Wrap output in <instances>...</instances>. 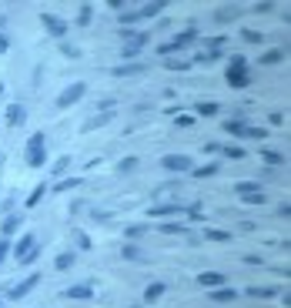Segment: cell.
<instances>
[{
    "mask_svg": "<svg viewBox=\"0 0 291 308\" xmlns=\"http://www.w3.org/2000/svg\"><path fill=\"white\" fill-rule=\"evenodd\" d=\"M228 67H244V57H241V54H235V57H231V64H228Z\"/></svg>",
    "mask_w": 291,
    "mask_h": 308,
    "instance_id": "cell-51",
    "label": "cell"
},
{
    "mask_svg": "<svg viewBox=\"0 0 291 308\" xmlns=\"http://www.w3.org/2000/svg\"><path fill=\"white\" fill-rule=\"evenodd\" d=\"M37 258H41V244H34L30 252L24 255V261H20V265H34V261H37Z\"/></svg>",
    "mask_w": 291,
    "mask_h": 308,
    "instance_id": "cell-39",
    "label": "cell"
},
{
    "mask_svg": "<svg viewBox=\"0 0 291 308\" xmlns=\"http://www.w3.org/2000/svg\"><path fill=\"white\" fill-rule=\"evenodd\" d=\"M121 258H124V261H141V248H138V244H124Z\"/></svg>",
    "mask_w": 291,
    "mask_h": 308,
    "instance_id": "cell-26",
    "label": "cell"
},
{
    "mask_svg": "<svg viewBox=\"0 0 291 308\" xmlns=\"http://www.w3.org/2000/svg\"><path fill=\"white\" fill-rule=\"evenodd\" d=\"M194 117H187V114H178V128H191Z\"/></svg>",
    "mask_w": 291,
    "mask_h": 308,
    "instance_id": "cell-48",
    "label": "cell"
},
{
    "mask_svg": "<svg viewBox=\"0 0 291 308\" xmlns=\"http://www.w3.org/2000/svg\"><path fill=\"white\" fill-rule=\"evenodd\" d=\"M47 191H50V188H47V181H44V184H37V188L30 191V198H27V208H37V204L44 201V195H47Z\"/></svg>",
    "mask_w": 291,
    "mask_h": 308,
    "instance_id": "cell-18",
    "label": "cell"
},
{
    "mask_svg": "<svg viewBox=\"0 0 291 308\" xmlns=\"http://www.w3.org/2000/svg\"><path fill=\"white\" fill-rule=\"evenodd\" d=\"M97 107H101V111H114V98H101V104H97Z\"/></svg>",
    "mask_w": 291,
    "mask_h": 308,
    "instance_id": "cell-49",
    "label": "cell"
},
{
    "mask_svg": "<svg viewBox=\"0 0 291 308\" xmlns=\"http://www.w3.org/2000/svg\"><path fill=\"white\" fill-rule=\"evenodd\" d=\"M164 288H168L164 282H151V285L144 288V301H147V305H151V301H157V298L164 295Z\"/></svg>",
    "mask_w": 291,
    "mask_h": 308,
    "instance_id": "cell-14",
    "label": "cell"
},
{
    "mask_svg": "<svg viewBox=\"0 0 291 308\" xmlns=\"http://www.w3.org/2000/svg\"><path fill=\"white\" fill-rule=\"evenodd\" d=\"M84 94H87V84H84V81H74L71 87H67L64 94L57 98V107H71V104H77V101H81Z\"/></svg>",
    "mask_w": 291,
    "mask_h": 308,
    "instance_id": "cell-2",
    "label": "cell"
},
{
    "mask_svg": "<svg viewBox=\"0 0 291 308\" xmlns=\"http://www.w3.org/2000/svg\"><path fill=\"white\" fill-rule=\"evenodd\" d=\"M235 191L241 198H248V195H258V181H238L235 184Z\"/></svg>",
    "mask_w": 291,
    "mask_h": 308,
    "instance_id": "cell-20",
    "label": "cell"
},
{
    "mask_svg": "<svg viewBox=\"0 0 291 308\" xmlns=\"http://www.w3.org/2000/svg\"><path fill=\"white\" fill-rule=\"evenodd\" d=\"M77 244H81V248H90V238H87V235H81V231H77Z\"/></svg>",
    "mask_w": 291,
    "mask_h": 308,
    "instance_id": "cell-53",
    "label": "cell"
},
{
    "mask_svg": "<svg viewBox=\"0 0 291 308\" xmlns=\"http://www.w3.org/2000/svg\"><path fill=\"white\" fill-rule=\"evenodd\" d=\"M144 231H147V228H141V225H131V228H124V235H127L131 241H138V238L144 235Z\"/></svg>",
    "mask_w": 291,
    "mask_h": 308,
    "instance_id": "cell-37",
    "label": "cell"
},
{
    "mask_svg": "<svg viewBox=\"0 0 291 308\" xmlns=\"http://www.w3.org/2000/svg\"><path fill=\"white\" fill-rule=\"evenodd\" d=\"M67 168H71V154H64V158H57L54 161V174H64Z\"/></svg>",
    "mask_w": 291,
    "mask_h": 308,
    "instance_id": "cell-34",
    "label": "cell"
},
{
    "mask_svg": "<svg viewBox=\"0 0 291 308\" xmlns=\"http://www.w3.org/2000/svg\"><path fill=\"white\" fill-rule=\"evenodd\" d=\"M198 114L211 117V114H218V104H214V101H204V104H198Z\"/></svg>",
    "mask_w": 291,
    "mask_h": 308,
    "instance_id": "cell-35",
    "label": "cell"
},
{
    "mask_svg": "<svg viewBox=\"0 0 291 308\" xmlns=\"http://www.w3.org/2000/svg\"><path fill=\"white\" fill-rule=\"evenodd\" d=\"M0 94H4V84H0Z\"/></svg>",
    "mask_w": 291,
    "mask_h": 308,
    "instance_id": "cell-55",
    "label": "cell"
},
{
    "mask_svg": "<svg viewBox=\"0 0 291 308\" xmlns=\"http://www.w3.org/2000/svg\"><path fill=\"white\" fill-rule=\"evenodd\" d=\"M41 24H44V30H47L50 37H64L67 27H71L64 17H57V14H41Z\"/></svg>",
    "mask_w": 291,
    "mask_h": 308,
    "instance_id": "cell-3",
    "label": "cell"
},
{
    "mask_svg": "<svg viewBox=\"0 0 291 308\" xmlns=\"http://www.w3.org/2000/svg\"><path fill=\"white\" fill-rule=\"evenodd\" d=\"M221 154H224V158H231V161H241V158H244V147L231 144V147H221Z\"/></svg>",
    "mask_w": 291,
    "mask_h": 308,
    "instance_id": "cell-29",
    "label": "cell"
},
{
    "mask_svg": "<svg viewBox=\"0 0 291 308\" xmlns=\"http://www.w3.org/2000/svg\"><path fill=\"white\" fill-rule=\"evenodd\" d=\"M168 71H178V74H184V71H191V64H187V60H171V64H168Z\"/></svg>",
    "mask_w": 291,
    "mask_h": 308,
    "instance_id": "cell-41",
    "label": "cell"
},
{
    "mask_svg": "<svg viewBox=\"0 0 291 308\" xmlns=\"http://www.w3.org/2000/svg\"><path fill=\"white\" fill-rule=\"evenodd\" d=\"M90 17H94V7H90V4H81V10H77V24L87 27V24H90Z\"/></svg>",
    "mask_w": 291,
    "mask_h": 308,
    "instance_id": "cell-23",
    "label": "cell"
},
{
    "mask_svg": "<svg viewBox=\"0 0 291 308\" xmlns=\"http://www.w3.org/2000/svg\"><path fill=\"white\" fill-rule=\"evenodd\" d=\"M208 298H211V301H218V305H224V301H235L238 292H235V288H211Z\"/></svg>",
    "mask_w": 291,
    "mask_h": 308,
    "instance_id": "cell-13",
    "label": "cell"
},
{
    "mask_svg": "<svg viewBox=\"0 0 291 308\" xmlns=\"http://www.w3.org/2000/svg\"><path fill=\"white\" fill-rule=\"evenodd\" d=\"M141 17H138V10H124L121 14V27H131V24H138Z\"/></svg>",
    "mask_w": 291,
    "mask_h": 308,
    "instance_id": "cell-33",
    "label": "cell"
},
{
    "mask_svg": "<svg viewBox=\"0 0 291 308\" xmlns=\"http://www.w3.org/2000/svg\"><path fill=\"white\" fill-rule=\"evenodd\" d=\"M288 214H291V204H288V201L278 204V218H288Z\"/></svg>",
    "mask_w": 291,
    "mask_h": 308,
    "instance_id": "cell-50",
    "label": "cell"
},
{
    "mask_svg": "<svg viewBox=\"0 0 291 308\" xmlns=\"http://www.w3.org/2000/svg\"><path fill=\"white\" fill-rule=\"evenodd\" d=\"M261 158H265L268 164H284V154L281 151H271V147H265V151H261Z\"/></svg>",
    "mask_w": 291,
    "mask_h": 308,
    "instance_id": "cell-27",
    "label": "cell"
},
{
    "mask_svg": "<svg viewBox=\"0 0 291 308\" xmlns=\"http://www.w3.org/2000/svg\"><path fill=\"white\" fill-rule=\"evenodd\" d=\"M268 131L265 128H244V138H254V141H265Z\"/></svg>",
    "mask_w": 291,
    "mask_h": 308,
    "instance_id": "cell-40",
    "label": "cell"
},
{
    "mask_svg": "<svg viewBox=\"0 0 291 308\" xmlns=\"http://www.w3.org/2000/svg\"><path fill=\"white\" fill-rule=\"evenodd\" d=\"M244 41H251V44H261V41H265V37H261L258 30H244Z\"/></svg>",
    "mask_w": 291,
    "mask_h": 308,
    "instance_id": "cell-46",
    "label": "cell"
},
{
    "mask_svg": "<svg viewBox=\"0 0 291 308\" xmlns=\"http://www.w3.org/2000/svg\"><path fill=\"white\" fill-rule=\"evenodd\" d=\"M221 128H224L228 134H235V138H244V128H248V124H244V121H224Z\"/></svg>",
    "mask_w": 291,
    "mask_h": 308,
    "instance_id": "cell-21",
    "label": "cell"
},
{
    "mask_svg": "<svg viewBox=\"0 0 291 308\" xmlns=\"http://www.w3.org/2000/svg\"><path fill=\"white\" fill-rule=\"evenodd\" d=\"M244 295H251V298H275L278 288H258V285H248V288H244Z\"/></svg>",
    "mask_w": 291,
    "mask_h": 308,
    "instance_id": "cell-17",
    "label": "cell"
},
{
    "mask_svg": "<svg viewBox=\"0 0 291 308\" xmlns=\"http://www.w3.org/2000/svg\"><path fill=\"white\" fill-rule=\"evenodd\" d=\"M4 117H7V124H10V128H20V124L27 121V107H24V104H10Z\"/></svg>",
    "mask_w": 291,
    "mask_h": 308,
    "instance_id": "cell-9",
    "label": "cell"
},
{
    "mask_svg": "<svg viewBox=\"0 0 291 308\" xmlns=\"http://www.w3.org/2000/svg\"><path fill=\"white\" fill-rule=\"evenodd\" d=\"M138 168V158H124L121 161V174H127V171H134Z\"/></svg>",
    "mask_w": 291,
    "mask_h": 308,
    "instance_id": "cell-43",
    "label": "cell"
},
{
    "mask_svg": "<svg viewBox=\"0 0 291 308\" xmlns=\"http://www.w3.org/2000/svg\"><path fill=\"white\" fill-rule=\"evenodd\" d=\"M161 164H164V171H178V174H181V171H191V168H194L187 154H168Z\"/></svg>",
    "mask_w": 291,
    "mask_h": 308,
    "instance_id": "cell-6",
    "label": "cell"
},
{
    "mask_svg": "<svg viewBox=\"0 0 291 308\" xmlns=\"http://www.w3.org/2000/svg\"><path fill=\"white\" fill-rule=\"evenodd\" d=\"M174 50H181V47H178L174 41H171V44H161V47H157V54H161V57H168V54H174Z\"/></svg>",
    "mask_w": 291,
    "mask_h": 308,
    "instance_id": "cell-44",
    "label": "cell"
},
{
    "mask_svg": "<svg viewBox=\"0 0 291 308\" xmlns=\"http://www.w3.org/2000/svg\"><path fill=\"white\" fill-rule=\"evenodd\" d=\"M238 17H241V7H235V4L214 10V20H218V24H231V20H238Z\"/></svg>",
    "mask_w": 291,
    "mask_h": 308,
    "instance_id": "cell-10",
    "label": "cell"
},
{
    "mask_svg": "<svg viewBox=\"0 0 291 308\" xmlns=\"http://www.w3.org/2000/svg\"><path fill=\"white\" fill-rule=\"evenodd\" d=\"M204 235H208L211 241H231V231H218V228H211V231H204Z\"/></svg>",
    "mask_w": 291,
    "mask_h": 308,
    "instance_id": "cell-31",
    "label": "cell"
},
{
    "mask_svg": "<svg viewBox=\"0 0 291 308\" xmlns=\"http://www.w3.org/2000/svg\"><path fill=\"white\" fill-rule=\"evenodd\" d=\"M181 211H184V204H151L147 214L151 218H171V214H181Z\"/></svg>",
    "mask_w": 291,
    "mask_h": 308,
    "instance_id": "cell-8",
    "label": "cell"
},
{
    "mask_svg": "<svg viewBox=\"0 0 291 308\" xmlns=\"http://www.w3.org/2000/svg\"><path fill=\"white\" fill-rule=\"evenodd\" d=\"M60 50H64L67 57H81V50H77V47H71V44H60Z\"/></svg>",
    "mask_w": 291,
    "mask_h": 308,
    "instance_id": "cell-47",
    "label": "cell"
},
{
    "mask_svg": "<svg viewBox=\"0 0 291 308\" xmlns=\"http://www.w3.org/2000/svg\"><path fill=\"white\" fill-rule=\"evenodd\" d=\"M224 81L231 84V87H248V84H251V74L244 71V67H228Z\"/></svg>",
    "mask_w": 291,
    "mask_h": 308,
    "instance_id": "cell-7",
    "label": "cell"
},
{
    "mask_svg": "<svg viewBox=\"0 0 291 308\" xmlns=\"http://www.w3.org/2000/svg\"><path fill=\"white\" fill-rule=\"evenodd\" d=\"M34 285H41V275H37V271H34V275H27L24 282H17V285H14V288H10L7 295H10V298L17 301V298H24L27 292H34Z\"/></svg>",
    "mask_w": 291,
    "mask_h": 308,
    "instance_id": "cell-5",
    "label": "cell"
},
{
    "mask_svg": "<svg viewBox=\"0 0 291 308\" xmlns=\"http://www.w3.org/2000/svg\"><path fill=\"white\" fill-rule=\"evenodd\" d=\"M141 71H147L144 64H121V67H114V77H134V74H141Z\"/></svg>",
    "mask_w": 291,
    "mask_h": 308,
    "instance_id": "cell-15",
    "label": "cell"
},
{
    "mask_svg": "<svg viewBox=\"0 0 291 308\" xmlns=\"http://www.w3.org/2000/svg\"><path fill=\"white\" fill-rule=\"evenodd\" d=\"M194 41H198V30H194V27H187V30H181L178 37H174V44H178L181 50H184L187 44H194Z\"/></svg>",
    "mask_w": 291,
    "mask_h": 308,
    "instance_id": "cell-19",
    "label": "cell"
},
{
    "mask_svg": "<svg viewBox=\"0 0 291 308\" xmlns=\"http://www.w3.org/2000/svg\"><path fill=\"white\" fill-rule=\"evenodd\" d=\"M77 184H81V178H64V181H57L54 184V191L57 195H64V191H71V188H77Z\"/></svg>",
    "mask_w": 291,
    "mask_h": 308,
    "instance_id": "cell-25",
    "label": "cell"
},
{
    "mask_svg": "<svg viewBox=\"0 0 291 308\" xmlns=\"http://www.w3.org/2000/svg\"><path fill=\"white\" fill-rule=\"evenodd\" d=\"M194 178H211V174H218V164H204V168H191Z\"/></svg>",
    "mask_w": 291,
    "mask_h": 308,
    "instance_id": "cell-28",
    "label": "cell"
},
{
    "mask_svg": "<svg viewBox=\"0 0 291 308\" xmlns=\"http://www.w3.org/2000/svg\"><path fill=\"white\" fill-rule=\"evenodd\" d=\"M161 10H164V4L157 0V4H147V7H141V10H138V17H141V20H144V17H157Z\"/></svg>",
    "mask_w": 291,
    "mask_h": 308,
    "instance_id": "cell-22",
    "label": "cell"
},
{
    "mask_svg": "<svg viewBox=\"0 0 291 308\" xmlns=\"http://www.w3.org/2000/svg\"><path fill=\"white\" fill-rule=\"evenodd\" d=\"M198 285H204V288H218V285H224V275H221V271H201V275H198Z\"/></svg>",
    "mask_w": 291,
    "mask_h": 308,
    "instance_id": "cell-12",
    "label": "cell"
},
{
    "mask_svg": "<svg viewBox=\"0 0 291 308\" xmlns=\"http://www.w3.org/2000/svg\"><path fill=\"white\" fill-rule=\"evenodd\" d=\"M284 57V50H268V54H261V64H278Z\"/></svg>",
    "mask_w": 291,
    "mask_h": 308,
    "instance_id": "cell-32",
    "label": "cell"
},
{
    "mask_svg": "<svg viewBox=\"0 0 291 308\" xmlns=\"http://www.w3.org/2000/svg\"><path fill=\"white\" fill-rule=\"evenodd\" d=\"M181 231H187L181 221H164L161 225V235H181Z\"/></svg>",
    "mask_w": 291,
    "mask_h": 308,
    "instance_id": "cell-24",
    "label": "cell"
},
{
    "mask_svg": "<svg viewBox=\"0 0 291 308\" xmlns=\"http://www.w3.org/2000/svg\"><path fill=\"white\" fill-rule=\"evenodd\" d=\"M4 27H7V17H4V14H0V30H4Z\"/></svg>",
    "mask_w": 291,
    "mask_h": 308,
    "instance_id": "cell-54",
    "label": "cell"
},
{
    "mask_svg": "<svg viewBox=\"0 0 291 308\" xmlns=\"http://www.w3.org/2000/svg\"><path fill=\"white\" fill-rule=\"evenodd\" d=\"M20 225H24V214H7V218H4V225H0V235H4V238H10Z\"/></svg>",
    "mask_w": 291,
    "mask_h": 308,
    "instance_id": "cell-11",
    "label": "cell"
},
{
    "mask_svg": "<svg viewBox=\"0 0 291 308\" xmlns=\"http://www.w3.org/2000/svg\"><path fill=\"white\" fill-rule=\"evenodd\" d=\"M44 161H47V138H44V131H37V134L27 138V164L41 168Z\"/></svg>",
    "mask_w": 291,
    "mask_h": 308,
    "instance_id": "cell-1",
    "label": "cell"
},
{
    "mask_svg": "<svg viewBox=\"0 0 291 308\" xmlns=\"http://www.w3.org/2000/svg\"><path fill=\"white\" fill-rule=\"evenodd\" d=\"M121 54H124V60L131 64V57H138V54H141V47H134V44H124V50H121Z\"/></svg>",
    "mask_w": 291,
    "mask_h": 308,
    "instance_id": "cell-42",
    "label": "cell"
},
{
    "mask_svg": "<svg viewBox=\"0 0 291 308\" xmlns=\"http://www.w3.org/2000/svg\"><path fill=\"white\" fill-rule=\"evenodd\" d=\"M204 151H208V154H221V147L214 144V141H208V144H204Z\"/></svg>",
    "mask_w": 291,
    "mask_h": 308,
    "instance_id": "cell-52",
    "label": "cell"
},
{
    "mask_svg": "<svg viewBox=\"0 0 291 308\" xmlns=\"http://www.w3.org/2000/svg\"><path fill=\"white\" fill-rule=\"evenodd\" d=\"M244 204H251V208H258V204H265V195H261V191H258V195H248V198H244Z\"/></svg>",
    "mask_w": 291,
    "mask_h": 308,
    "instance_id": "cell-45",
    "label": "cell"
},
{
    "mask_svg": "<svg viewBox=\"0 0 291 308\" xmlns=\"http://www.w3.org/2000/svg\"><path fill=\"white\" fill-rule=\"evenodd\" d=\"M34 244H37V238H34V235H30V231H24V235H20V241H17V244H14V248H10V258H14V261H17V265H20V261H24V255H27V252H30Z\"/></svg>",
    "mask_w": 291,
    "mask_h": 308,
    "instance_id": "cell-4",
    "label": "cell"
},
{
    "mask_svg": "<svg viewBox=\"0 0 291 308\" xmlns=\"http://www.w3.org/2000/svg\"><path fill=\"white\" fill-rule=\"evenodd\" d=\"M64 295H67V298H81L84 301V298H90V295H94V288H90V285H71Z\"/></svg>",
    "mask_w": 291,
    "mask_h": 308,
    "instance_id": "cell-16",
    "label": "cell"
},
{
    "mask_svg": "<svg viewBox=\"0 0 291 308\" xmlns=\"http://www.w3.org/2000/svg\"><path fill=\"white\" fill-rule=\"evenodd\" d=\"M184 211H187V218H194V221H201V218H204V211H201V204H198V201H194V204H187Z\"/></svg>",
    "mask_w": 291,
    "mask_h": 308,
    "instance_id": "cell-38",
    "label": "cell"
},
{
    "mask_svg": "<svg viewBox=\"0 0 291 308\" xmlns=\"http://www.w3.org/2000/svg\"><path fill=\"white\" fill-rule=\"evenodd\" d=\"M74 258H77L74 252H64V255H57V261H54V265L60 268V271H64V268H71V265H74Z\"/></svg>",
    "mask_w": 291,
    "mask_h": 308,
    "instance_id": "cell-30",
    "label": "cell"
},
{
    "mask_svg": "<svg viewBox=\"0 0 291 308\" xmlns=\"http://www.w3.org/2000/svg\"><path fill=\"white\" fill-rule=\"evenodd\" d=\"M10 248H14V244H10V238H0V265L10 258Z\"/></svg>",
    "mask_w": 291,
    "mask_h": 308,
    "instance_id": "cell-36",
    "label": "cell"
}]
</instances>
